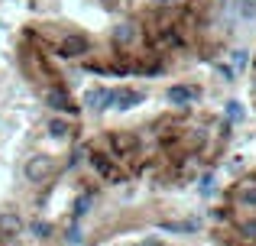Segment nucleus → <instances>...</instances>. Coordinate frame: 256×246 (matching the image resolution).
Listing matches in <instances>:
<instances>
[{"instance_id": "obj_1", "label": "nucleus", "mask_w": 256, "mask_h": 246, "mask_svg": "<svg viewBox=\"0 0 256 246\" xmlns=\"http://www.w3.org/2000/svg\"><path fill=\"white\" fill-rule=\"evenodd\" d=\"M82 104H84V110H91V114H100V110L114 107V88H100V84L98 88H88Z\"/></svg>"}, {"instance_id": "obj_2", "label": "nucleus", "mask_w": 256, "mask_h": 246, "mask_svg": "<svg viewBox=\"0 0 256 246\" xmlns=\"http://www.w3.org/2000/svg\"><path fill=\"white\" fill-rule=\"evenodd\" d=\"M46 104H49L52 110H58V114H75V101L68 97L65 88H49L46 91Z\"/></svg>"}, {"instance_id": "obj_3", "label": "nucleus", "mask_w": 256, "mask_h": 246, "mask_svg": "<svg viewBox=\"0 0 256 246\" xmlns=\"http://www.w3.org/2000/svg\"><path fill=\"white\" fill-rule=\"evenodd\" d=\"M143 91L136 88H114V107L117 110H133L136 104H143Z\"/></svg>"}, {"instance_id": "obj_4", "label": "nucleus", "mask_w": 256, "mask_h": 246, "mask_svg": "<svg viewBox=\"0 0 256 246\" xmlns=\"http://www.w3.org/2000/svg\"><path fill=\"white\" fill-rule=\"evenodd\" d=\"M26 178H30V182H46V175H49L52 172V159L49 156H32L30 162H26Z\"/></svg>"}, {"instance_id": "obj_5", "label": "nucleus", "mask_w": 256, "mask_h": 246, "mask_svg": "<svg viewBox=\"0 0 256 246\" xmlns=\"http://www.w3.org/2000/svg\"><path fill=\"white\" fill-rule=\"evenodd\" d=\"M201 97V91L194 88V84H172L169 88V101L178 104V107H185V104H194Z\"/></svg>"}, {"instance_id": "obj_6", "label": "nucleus", "mask_w": 256, "mask_h": 246, "mask_svg": "<svg viewBox=\"0 0 256 246\" xmlns=\"http://www.w3.org/2000/svg\"><path fill=\"white\" fill-rule=\"evenodd\" d=\"M91 165L100 178H110V182H120V178H124L117 172V165H114V159H107V156H91Z\"/></svg>"}, {"instance_id": "obj_7", "label": "nucleus", "mask_w": 256, "mask_h": 246, "mask_svg": "<svg viewBox=\"0 0 256 246\" xmlns=\"http://www.w3.org/2000/svg\"><path fill=\"white\" fill-rule=\"evenodd\" d=\"M20 230H23V221H20L13 211H6V214H0V237H16Z\"/></svg>"}, {"instance_id": "obj_8", "label": "nucleus", "mask_w": 256, "mask_h": 246, "mask_svg": "<svg viewBox=\"0 0 256 246\" xmlns=\"http://www.w3.org/2000/svg\"><path fill=\"white\" fill-rule=\"evenodd\" d=\"M46 130H49V136H52V139H68V133H72V123L65 120V117H52Z\"/></svg>"}, {"instance_id": "obj_9", "label": "nucleus", "mask_w": 256, "mask_h": 246, "mask_svg": "<svg viewBox=\"0 0 256 246\" xmlns=\"http://www.w3.org/2000/svg\"><path fill=\"white\" fill-rule=\"evenodd\" d=\"M162 230H185V234H194V230H198V221H166Z\"/></svg>"}, {"instance_id": "obj_10", "label": "nucleus", "mask_w": 256, "mask_h": 246, "mask_svg": "<svg viewBox=\"0 0 256 246\" xmlns=\"http://www.w3.org/2000/svg\"><path fill=\"white\" fill-rule=\"evenodd\" d=\"M198 191H201V195H214V191H218V182H214V175H204V178H201V185H198Z\"/></svg>"}, {"instance_id": "obj_11", "label": "nucleus", "mask_w": 256, "mask_h": 246, "mask_svg": "<svg viewBox=\"0 0 256 246\" xmlns=\"http://www.w3.org/2000/svg\"><path fill=\"white\" fill-rule=\"evenodd\" d=\"M30 234H36V237H49V234H52V227H49L46 221H32V224H30Z\"/></svg>"}, {"instance_id": "obj_12", "label": "nucleus", "mask_w": 256, "mask_h": 246, "mask_svg": "<svg viewBox=\"0 0 256 246\" xmlns=\"http://www.w3.org/2000/svg\"><path fill=\"white\" fill-rule=\"evenodd\" d=\"M227 120H244V107H240V104L237 101H230V104H227Z\"/></svg>"}, {"instance_id": "obj_13", "label": "nucleus", "mask_w": 256, "mask_h": 246, "mask_svg": "<svg viewBox=\"0 0 256 246\" xmlns=\"http://www.w3.org/2000/svg\"><path fill=\"white\" fill-rule=\"evenodd\" d=\"M237 201L240 204H256V188H240L237 191Z\"/></svg>"}, {"instance_id": "obj_14", "label": "nucleus", "mask_w": 256, "mask_h": 246, "mask_svg": "<svg viewBox=\"0 0 256 246\" xmlns=\"http://www.w3.org/2000/svg\"><path fill=\"white\" fill-rule=\"evenodd\" d=\"M88 204H91V195H84V198H78V204H75V221L82 214H88Z\"/></svg>"}, {"instance_id": "obj_15", "label": "nucleus", "mask_w": 256, "mask_h": 246, "mask_svg": "<svg viewBox=\"0 0 256 246\" xmlns=\"http://www.w3.org/2000/svg\"><path fill=\"white\" fill-rule=\"evenodd\" d=\"M240 230H244L246 237H256V221H240Z\"/></svg>"}, {"instance_id": "obj_16", "label": "nucleus", "mask_w": 256, "mask_h": 246, "mask_svg": "<svg viewBox=\"0 0 256 246\" xmlns=\"http://www.w3.org/2000/svg\"><path fill=\"white\" fill-rule=\"evenodd\" d=\"M234 68H246V52H234Z\"/></svg>"}]
</instances>
